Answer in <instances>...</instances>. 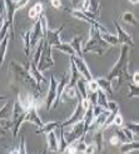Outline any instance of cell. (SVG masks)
<instances>
[{"label":"cell","mask_w":139,"mask_h":154,"mask_svg":"<svg viewBox=\"0 0 139 154\" xmlns=\"http://www.w3.org/2000/svg\"><path fill=\"white\" fill-rule=\"evenodd\" d=\"M128 65H129V45H122L119 59L114 64V66L112 68V70L109 72L107 78L110 82L118 80L119 85L123 82L132 79V75H129V72H128Z\"/></svg>","instance_id":"cell-1"},{"label":"cell","mask_w":139,"mask_h":154,"mask_svg":"<svg viewBox=\"0 0 139 154\" xmlns=\"http://www.w3.org/2000/svg\"><path fill=\"white\" fill-rule=\"evenodd\" d=\"M109 47L110 45L102 38L100 30H98L94 25H90L89 40L83 47V51L84 53H95V54H98V55L102 57L105 54V51L109 49Z\"/></svg>","instance_id":"cell-2"},{"label":"cell","mask_w":139,"mask_h":154,"mask_svg":"<svg viewBox=\"0 0 139 154\" xmlns=\"http://www.w3.org/2000/svg\"><path fill=\"white\" fill-rule=\"evenodd\" d=\"M10 69H11L13 74L17 76V79H18L19 82L24 83L25 85H28L30 89L36 90V91H40V93H42V87L36 83V80L34 79V76L30 74L28 66L24 68L21 64L17 63L15 60H11V63H10Z\"/></svg>","instance_id":"cell-3"},{"label":"cell","mask_w":139,"mask_h":154,"mask_svg":"<svg viewBox=\"0 0 139 154\" xmlns=\"http://www.w3.org/2000/svg\"><path fill=\"white\" fill-rule=\"evenodd\" d=\"M51 51H53V47L49 45L48 43H45L43 53H42V58L39 60V64H38V68H39L40 72H45V70H48V69L53 68L54 59L51 55Z\"/></svg>","instance_id":"cell-4"},{"label":"cell","mask_w":139,"mask_h":154,"mask_svg":"<svg viewBox=\"0 0 139 154\" xmlns=\"http://www.w3.org/2000/svg\"><path fill=\"white\" fill-rule=\"evenodd\" d=\"M58 85H59V82L55 79L53 73H50V80H49V89H48V95H46L45 99V105H46V109H50L53 108L54 103H55L57 98H58Z\"/></svg>","instance_id":"cell-5"},{"label":"cell","mask_w":139,"mask_h":154,"mask_svg":"<svg viewBox=\"0 0 139 154\" xmlns=\"http://www.w3.org/2000/svg\"><path fill=\"white\" fill-rule=\"evenodd\" d=\"M85 110H87V109L84 108L82 100H79L78 105L75 106V110H74L73 114H72V117L61 123V127H63V128L73 127L74 124H76V123H79L80 120H83V119H84V115H85Z\"/></svg>","instance_id":"cell-6"},{"label":"cell","mask_w":139,"mask_h":154,"mask_svg":"<svg viewBox=\"0 0 139 154\" xmlns=\"http://www.w3.org/2000/svg\"><path fill=\"white\" fill-rule=\"evenodd\" d=\"M87 134V130H85V123H84V119L80 120L79 123L73 125L72 130L66 134V140L69 144H73L74 142H78L82 137H84Z\"/></svg>","instance_id":"cell-7"},{"label":"cell","mask_w":139,"mask_h":154,"mask_svg":"<svg viewBox=\"0 0 139 154\" xmlns=\"http://www.w3.org/2000/svg\"><path fill=\"white\" fill-rule=\"evenodd\" d=\"M64 28H65V25L63 24L59 29H55V30L48 29V30L45 32V34H44L45 43H48L49 45H51L53 48L55 47V45L60 44V43H61V42H60V34H61V32L64 30Z\"/></svg>","instance_id":"cell-8"},{"label":"cell","mask_w":139,"mask_h":154,"mask_svg":"<svg viewBox=\"0 0 139 154\" xmlns=\"http://www.w3.org/2000/svg\"><path fill=\"white\" fill-rule=\"evenodd\" d=\"M73 60H74V63L76 65V68H78V70L79 73L82 74L83 78H85L88 82L93 80L94 78H93V75H91V72L89 70V66L88 64L85 63V60H84V58H80V57H76V55H73L70 57Z\"/></svg>","instance_id":"cell-9"},{"label":"cell","mask_w":139,"mask_h":154,"mask_svg":"<svg viewBox=\"0 0 139 154\" xmlns=\"http://www.w3.org/2000/svg\"><path fill=\"white\" fill-rule=\"evenodd\" d=\"M3 2L6 11V19L10 23V35L11 38H14V15L17 11V5H15L14 0H3Z\"/></svg>","instance_id":"cell-10"},{"label":"cell","mask_w":139,"mask_h":154,"mask_svg":"<svg viewBox=\"0 0 139 154\" xmlns=\"http://www.w3.org/2000/svg\"><path fill=\"white\" fill-rule=\"evenodd\" d=\"M114 25H115V30H117V35H118V39H119V43L122 45H129V47H134V40L132 35H129L124 29H123L117 20H114Z\"/></svg>","instance_id":"cell-11"},{"label":"cell","mask_w":139,"mask_h":154,"mask_svg":"<svg viewBox=\"0 0 139 154\" xmlns=\"http://www.w3.org/2000/svg\"><path fill=\"white\" fill-rule=\"evenodd\" d=\"M43 39H44L43 25H42L40 19H38V20H35L34 28L32 30V48L36 47V45L40 43V40H43Z\"/></svg>","instance_id":"cell-12"},{"label":"cell","mask_w":139,"mask_h":154,"mask_svg":"<svg viewBox=\"0 0 139 154\" xmlns=\"http://www.w3.org/2000/svg\"><path fill=\"white\" fill-rule=\"evenodd\" d=\"M28 69H29L30 74H32V75L34 76V79L36 80V83L39 84L40 87L43 85V84H46V83H48V80H46V78H45V76H44L43 74H42L43 72H40V70H39V68H38V65L33 63V60H32V59H29V63H28Z\"/></svg>","instance_id":"cell-13"},{"label":"cell","mask_w":139,"mask_h":154,"mask_svg":"<svg viewBox=\"0 0 139 154\" xmlns=\"http://www.w3.org/2000/svg\"><path fill=\"white\" fill-rule=\"evenodd\" d=\"M69 80H70V78H69V74H68V73H63V74H61V76H60V80H59V85H58V98H57L55 103H54V105H53L54 109H55V108H58L59 102H60V98L63 97L64 89H65V87L68 85Z\"/></svg>","instance_id":"cell-14"},{"label":"cell","mask_w":139,"mask_h":154,"mask_svg":"<svg viewBox=\"0 0 139 154\" xmlns=\"http://www.w3.org/2000/svg\"><path fill=\"white\" fill-rule=\"evenodd\" d=\"M38 106H32L30 109L26 110V117H25V122H29V123H32V124H35L38 128L42 127L44 123L42 122L40 117H39V114H38V109H36Z\"/></svg>","instance_id":"cell-15"},{"label":"cell","mask_w":139,"mask_h":154,"mask_svg":"<svg viewBox=\"0 0 139 154\" xmlns=\"http://www.w3.org/2000/svg\"><path fill=\"white\" fill-rule=\"evenodd\" d=\"M46 143H48V149L50 152H59V142L55 135V130L46 133Z\"/></svg>","instance_id":"cell-16"},{"label":"cell","mask_w":139,"mask_h":154,"mask_svg":"<svg viewBox=\"0 0 139 154\" xmlns=\"http://www.w3.org/2000/svg\"><path fill=\"white\" fill-rule=\"evenodd\" d=\"M61 127V123L60 122H49V123H44L42 127H39L36 130H35V134H42V133H49V132H53L58 128Z\"/></svg>","instance_id":"cell-17"},{"label":"cell","mask_w":139,"mask_h":154,"mask_svg":"<svg viewBox=\"0 0 139 154\" xmlns=\"http://www.w3.org/2000/svg\"><path fill=\"white\" fill-rule=\"evenodd\" d=\"M80 73L78 70V68H76L74 60L70 58V80H69L68 85L70 87H76V83H78V80L80 79Z\"/></svg>","instance_id":"cell-18"},{"label":"cell","mask_w":139,"mask_h":154,"mask_svg":"<svg viewBox=\"0 0 139 154\" xmlns=\"http://www.w3.org/2000/svg\"><path fill=\"white\" fill-rule=\"evenodd\" d=\"M43 11H44V5L43 3H36L33 8H30L29 9V18L30 19H34V20H38L42 15H43Z\"/></svg>","instance_id":"cell-19"},{"label":"cell","mask_w":139,"mask_h":154,"mask_svg":"<svg viewBox=\"0 0 139 154\" xmlns=\"http://www.w3.org/2000/svg\"><path fill=\"white\" fill-rule=\"evenodd\" d=\"M23 40H24V51L28 59H30V49H32V32L26 30L23 33Z\"/></svg>","instance_id":"cell-20"},{"label":"cell","mask_w":139,"mask_h":154,"mask_svg":"<svg viewBox=\"0 0 139 154\" xmlns=\"http://www.w3.org/2000/svg\"><path fill=\"white\" fill-rule=\"evenodd\" d=\"M53 49H55V50H59V51H61V53L66 54V55H69V57L76 55V53H75V50L73 49L72 44H66V43H60V44L55 45V47H54Z\"/></svg>","instance_id":"cell-21"},{"label":"cell","mask_w":139,"mask_h":154,"mask_svg":"<svg viewBox=\"0 0 139 154\" xmlns=\"http://www.w3.org/2000/svg\"><path fill=\"white\" fill-rule=\"evenodd\" d=\"M73 49L76 53V57L84 58V51H83V47H82V38L80 36H74L73 40L70 42Z\"/></svg>","instance_id":"cell-22"},{"label":"cell","mask_w":139,"mask_h":154,"mask_svg":"<svg viewBox=\"0 0 139 154\" xmlns=\"http://www.w3.org/2000/svg\"><path fill=\"white\" fill-rule=\"evenodd\" d=\"M100 89H103L107 94H113V87H112V82L108 78H98L97 79Z\"/></svg>","instance_id":"cell-23"},{"label":"cell","mask_w":139,"mask_h":154,"mask_svg":"<svg viewBox=\"0 0 139 154\" xmlns=\"http://www.w3.org/2000/svg\"><path fill=\"white\" fill-rule=\"evenodd\" d=\"M134 150H139V142H128V143H123L120 145V153L123 154L134 152Z\"/></svg>","instance_id":"cell-24"},{"label":"cell","mask_w":139,"mask_h":154,"mask_svg":"<svg viewBox=\"0 0 139 154\" xmlns=\"http://www.w3.org/2000/svg\"><path fill=\"white\" fill-rule=\"evenodd\" d=\"M102 34V38L110 45V47H115V45H119V39H118V35L117 34H112V33H100Z\"/></svg>","instance_id":"cell-25"},{"label":"cell","mask_w":139,"mask_h":154,"mask_svg":"<svg viewBox=\"0 0 139 154\" xmlns=\"http://www.w3.org/2000/svg\"><path fill=\"white\" fill-rule=\"evenodd\" d=\"M70 3L73 5V9L75 10H89V0H70Z\"/></svg>","instance_id":"cell-26"},{"label":"cell","mask_w":139,"mask_h":154,"mask_svg":"<svg viewBox=\"0 0 139 154\" xmlns=\"http://www.w3.org/2000/svg\"><path fill=\"white\" fill-rule=\"evenodd\" d=\"M103 129H97L94 132V144L97 145L98 152L103 150Z\"/></svg>","instance_id":"cell-27"},{"label":"cell","mask_w":139,"mask_h":154,"mask_svg":"<svg viewBox=\"0 0 139 154\" xmlns=\"http://www.w3.org/2000/svg\"><path fill=\"white\" fill-rule=\"evenodd\" d=\"M63 97H64L65 99H74V98H78V89H76V87L66 85L65 89H64Z\"/></svg>","instance_id":"cell-28"},{"label":"cell","mask_w":139,"mask_h":154,"mask_svg":"<svg viewBox=\"0 0 139 154\" xmlns=\"http://www.w3.org/2000/svg\"><path fill=\"white\" fill-rule=\"evenodd\" d=\"M9 28H10V23L8 21V19L4 18V15H2V29H0V40H3L4 38L9 34Z\"/></svg>","instance_id":"cell-29"},{"label":"cell","mask_w":139,"mask_h":154,"mask_svg":"<svg viewBox=\"0 0 139 154\" xmlns=\"http://www.w3.org/2000/svg\"><path fill=\"white\" fill-rule=\"evenodd\" d=\"M122 20L127 23V24H130V25H137L138 24V20L137 18L134 17V14L132 11H125V13H123L122 15Z\"/></svg>","instance_id":"cell-30"},{"label":"cell","mask_w":139,"mask_h":154,"mask_svg":"<svg viewBox=\"0 0 139 154\" xmlns=\"http://www.w3.org/2000/svg\"><path fill=\"white\" fill-rule=\"evenodd\" d=\"M128 98L129 99H133V98H139V85L134 83H128Z\"/></svg>","instance_id":"cell-31"},{"label":"cell","mask_w":139,"mask_h":154,"mask_svg":"<svg viewBox=\"0 0 139 154\" xmlns=\"http://www.w3.org/2000/svg\"><path fill=\"white\" fill-rule=\"evenodd\" d=\"M108 102H109V100H108V98H107V93L103 89H99L98 90V104L102 105L103 108H105V109H107V108H108Z\"/></svg>","instance_id":"cell-32"},{"label":"cell","mask_w":139,"mask_h":154,"mask_svg":"<svg viewBox=\"0 0 139 154\" xmlns=\"http://www.w3.org/2000/svg\"><path fill=\"white\" fill-rule=\"evenodd\" d=\"M8 47H9V34H8L4 39L2 40V64L4 63V60H5Z\"/></svg>","instance_id":"cell-33"},{"label":"cell","mask_w":139,"mask_h":154,"mask_svg":"<svg viewBox=\"0 0 139 154\" xmlns=\"http://www.w3.org/2000/svg\"><path fill=\"white\" fill-rule=\"evenodd\" d=\"M84 139H85V135L82 137L80 139L78 140V143L75 144V147H76V152H79V153H85V150H87V147H88V145L85 144V142H84Z\"/></svg>","instance_id":"cell-34"},{"label":"cell","mask_w":139,"mask_h":154,"mask_svg":"<svg viewBox=\"0 0 139 154\" xmlns=\"http://www.w3.org/2000/svg\"><path fill=\"white\" fill-rule=\"evenodd\" d=\"M115 134L118 135V138H119V140H120V143H122V144H123V143H128V142H129L128 137H127V134H125V132H124V129H123V128H120V129H119V127H118V129L115 130Z\"/></svg>","instance_id":"cell-35"},{"label":"cell","mask_w":139,"mask_h":154,"mask_svg":"<svg viewBox=\"0 0 139 154\" xmlns=\"http://www.w3.org/2000/svg\"><path fill=\"white\" fill-rule=\"evenodd\" d=\"M89 11L99 15V0H89Z\"/></svg>","instance_id":"cell-36"},{"label":"cell","mask_w":139,"mask_h":154,"mask_svg":"<svg viewBox=\"0 0 139 154\" xmlns=\"http://www.w3.org/2000/svg\"><path fill=\"white\" fill-rule=\"evenodd\" d=\"M100 89L99 84L97 82V79H93L90 82H88V91H91V93H95V91H98Z\"/></svg>","instance_id":"cell-37"},{"label":"cell","mask_w":139,"mask_h":154,"mask_svg":"<svg viewBox=\"0 0 139 154\" xmlns=\"http://www.w3.org/2000/svg\"><path fill=\"white\" fill-rule=\"evenodd\" d=\"M108 110H109L110 113H119V104L117 102L114 100H109L108 102Z\"/></svg>","instance_id":"cell-38"},{"label":"cell","mask_w":139,"mask_h":154,"mask_svg":"<svg viewBox=\"0 0 139 154\" xmlns=\"http://www.w3.org/2000/svg\"><path fill=\"white\" fill-rule=\"evenodd\" d=\"M127 128H129L134 134L139 135V122H129L127 124Z\"/></svg>","instance_id":"cell-39"},{"label":"cell","mask_w":139,"mask_h":154,"mask_svg":"<svg viewBox=\"0 0 139 154\" xmlns=\"http://www.w3.org/2000/svg\"><path fill=\"white\" fill-rule=\"evenodd\" d=\"M123 123H124V119H123V117L119 113H117V114H115V117H114V119H113V125L120 128L123 125Z\"/></svg>","instance_id":"cell-40"},{"label":"cell","mask_w":139,"mask_h":154,"mask_svg":"<svg viewBox=\"0 0 139 154\" xmlns=\"http://www.w3.org/2000/svg\"><path fill=\"white\" fill-rule=\"evenodd\" d=\"M109 144L112 145V147H117V145H119V144H122L120 143V140H119V138H118V135L115 134V135H113L110 139H109Z\"/></svg>","instance_id":"cell-41"},{"label":"cell","mask_w":139,"mask_h":154,"mask_svg":"<svg viewBox=\"0 0 139 154\" xmlns=\"http://www.w3.org/2000/svg\"><path fill=\"white\" fill-rule=\"evenodd\" d=\"M19 150H20V154H26L25 138H24V137H21V139H20V147H19Z\"/></svg>","instance_id":"cell-42"},{"label":"cell","mask_w":139,"mask_h":154,"mask_svg":"<svg viewBox=\"0 0 139 154\" xmlns=\"http://www.w3.org/2000/svg\"><path fill=\"white\" fill-rule=\"evenodd\" d=\"M30 0H18V2H15V5H17V10L21 9V8H24Z\"/></svg>","instance_id":"cell-43"},{"label":"cell","mask_w":139,"mask_h":154,"mask_svg":"<svg viewBox=\"0 0 139 154\" xmlns=\"http://www.w3.org/2000/svg\"><path fill=\"white\" fill-rule=\"evenodd\" d=\"M65 153H69V154H74V153H78L76 152V147H75V144H69L68 145V148L65 149Z\"/></svg>","instance_id":"cell-44"},{"label":"cell","mask_w":139,"mask_h":154,"mask_svg":"<svg viewBox=\"0 0 139 154\" xmlns=\"http://www.w3.org/2000/svg\"><path fill=\"white\" fill-rule=\"evenodd\" d=\"M95 152H98V149H97V145H95V144H89L88 147H87V150H85V153H88V154L95 153Z\"/></svg>","instance_id":"cell-45"},{"label":"cell","mask_w":139,"mask_h":154,"mask_svg":"<svg viewBox=\"0 0 139 154\" xmlns=\"http://www.w3.org/2000/svg\"><path fill=\"white\" fill-rule=\"evenodd\" d=\"M50 5L54 9H61V2L60 0H50Z\"/></svg>","instance_id":"cell-46"},{"label":"cell","mask_w":139,"mask_h":154,"mask_svg":"<svg viewBox=\"0 0 139 154\" xmlns=\"http://www.w3.org/2000/svg\"><path fill=\"white\" fill-rule=\"evenodd\" d=\"M132 83L138 84V85H139V72H135V73L132 75Z\"/></svg>","instance_id":"cell-47"},{"label":"cell","mask_w":139,"mask_h":154,"mask_svg":"<svg viewBox=\"0 0 139 154\" xmlns=\"http://www.w3.org/2000/svg\"><path fill=\"white\" fill-rule=\"evenodd\" d=\"M129 3L133 5H137V4H139V0H129Z\"/></svg>","instance_id":"cell-48"}]
</instances>
